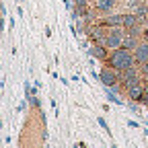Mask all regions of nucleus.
I'll use <instances>...</instances> for the list:
<instances>
[{"instance_id":"obj_1","label":"nucleus","mask_w":148,"mask_h":148,"mask_svg":"<svg viewBox=\"0 0 148 148\" xmlns=\"http://www.w3.org/2000/svg\"><path fill=\"white\" fill-rule=\"evenodd\" d=\"M107 66L115 68L119 72L127 70V68H134V66H140L134 58V51H130L125 47H117V49H111L109 58H107Z\"/></svg>"},{"instance_id":"obj_2","label":"nucleus","mask_w":148,"mask_h":148,"mask_svg":"<svg viewBox=\"0 0 148 148\" xmlns=\"http://www.w3.org/2000/svg\"><path fill=\"white\" fill-rule=\"evenodd\" d=\"M99 80L103 82L105 88H115V86L121 82V72L115 70V68H111V66H105V68H101V72H99Z\"/></svg>"},{"instance_id":"obj_3","label":"nucleus","mask_w":148,"mask_h":148,"mask_svg":"<svg viewBox=\"0 0 148 148\" xmlns=\"http://www.w3.org/2000/svg\"><path fill=\"white\" fill-rule=\"evenodd\" d=\"M123 39H125V29L123 27H113L109 29L107 37H105V47L107 49H117L123 45Z\"/></svg>"},{"instance_id":"obj_4","label":"nucleus","mask_w":148,"mask_h":148,"mask_svg":"<svg viewBox=\"0 0 148 148\" xmlns=\"http://www.w3.org/2000/svg\"><path fill=\"white\" fill-rule=\"evenodd\" d=\"M125 95L130 101H134V103H142V97H144V80L142 82H136L132 86H127L125 88Z\"/></svg>"},{"instance_id":"obj_5","label":"nucleus","mask_w":148,"mask_h":148,"mask_svg":"<svg viewBox=\"0 0 148 148\" xmlns=\"http://www.w3.org/2000/svg\"><path fill=\"white\" fill-rule=\"evenodd\" d=\"M101 23L109 29H113V27H123V12H109L101 18Z\"/></svg>"},{"instance_id":"obj_6","label":"nucleus","mask_w":148,"mask_h":148,"mask_svg":"<svg viewBox=\"0 0 148 148\" xmlns=\"http://www.w3.org/2000/svg\"><path fill=\"white\" fill-rule=\"evenodd\" d=\"M134 58H136V62L142 66V64H146L148 62V41H140L138 43V47L134 49Z\"/></svg>"},{"instance_id":"obj_7","label":"nucleus","mask_w":148,"mask_h":148,"mask_svg":"<svg viewBox=\"0 0 148 148\" xmlns=\"http://www.w3.org/2000/svg\"><path fill=\"white\" fill-rule=\"evenodd\" d=\"M115 6H117V0H95V8H97V12H101V14L113 12Z\"/></svg>"},{"instance_id":"obj_8","label":"nucleus","mask_w":148,"mask_h":148,"mask_svg":"<svg viewBox=\"0 0 148 148\" xmlns=\"http://www.w3.org/2000/svg\"><path fill=\"white\" fill-rule=\"evenodd\" d=\"M88 53L92 56V58L101 60V62H107V58H109L105 43H92V45H90V49H88Z\"/></svg>"},{"instance_id":"obj_9","label":"nucleus","mask_w":148,"mask_h":148,"mask_svg":"<svg viewBox=\"0 0 148 148\" xmlns=\"http://www.w3.org/2000/svg\"><path fill=\"white\" fill-rule=\"evenodd\" d=\"M136 25H140L136 12H123V29H132Z\"/></svg>"},{"instance_id":"obj_10","label":"nucleus","mask_w":148,"mask_h":148,"mask_svg":"<svg viewBox=\"0 0 148 148\" xmlns=\"http://www.w3.org/2000/svg\"><path fill=\"white\" fill-rule=\"evenodd\" d=\"M142 39L140 37H132V35H125V39H123V45L121 47H125V49H130V51H134L136 47H138V43H140Z\"/></svg>"},{"instance_id":"obj_11","label":"nucleus","mask_w":148,"mask_h":148,"mask_svg":"<svg viewBox=\"0 0 148 148\" xmlns=\"http://www.w3.org/2000/svg\"><path fill=\"white\" fill-rule=\"evenodd\" d=\"M144 33V25H136L132 29H125V35H132V37H142Z\"/></svg>"},{"instance_id":"obj_12","label":"nucleus","mask_w":148,"mask_h":148,"mask_svg":"<svg viewBox=\"0 0 148 148\" xmlns=\"http://www.w3.org/2000/svg\"><path fill=\"white\" fill-rule=\"evenodd\" d=\"M107 99H109V101H113V103H117V105H121V99H117L115 92H109V88H107Z\"/></svg>"},{"instance_id":"obj_13","label":"nucleus","mask_w":148,"mask_h":148,"mask_svg":"<svg viewBox=\"0 0 148 148\" xmlns=\"http://www.w3.org/2000/svg\"><path fill=\"white\" fill-rule=\"evenodd\" d=\"M140 70H142V76H146V78H148V62H146V64H142V66H140Z\"/></svg>"},{"instance_id":"obj_14","label":"nucleus","mask_w":148,"mask_h":148,"mask_svg":"<svg viewBox=\"0 0 148 148\" xmlns=\"http://www.w3.org/2000/svg\"><path fill=\"white\" fill-rule=\"evenodd\" d=\"M31 105H33V107H37V109L41 107V103H39V99H37V97H33V99H31Z\"/></svg>"},{"instance_id":"obj_15","label":"nucleus","mask_w":148,"mask_h":148,"mask_svg":"<svg viewBox=\"0 0 148 148\" xmlns=\"http://www.w3.org/2000/svg\"><path fill=\"white\" fill-rule=\"evenodd\" d=\"M99 123H101V127L105 130V132H109V125L105 123V119H103V117H99Z\"/></svg>"},{"instance_id":"obj_16","label":"nucleus","mask_w":148,"mask_h":148,"mask_svg":"<svg viewBox=\"0 0 148 148\" xmlns=\"http://www.w3.org/2000/svg\"><path fill=\"white\" fill-rule=\"evenodd\" d=\"M144 95H148V80L144 82Z\"/></svg>"},{"instance_id":"obj_17","label":"nucleus","mask_w":148,"mask_h":148,"mask_svg":"<svg viewBox=\"0 0 148 148\" xmlns=\"http://www.w3.org/2000/svg\"><path fill=\"white\" fill-rule=\"evenodd\" d=\"M146 2H148V0H146Z\"/></svg>"}]
</instances>
